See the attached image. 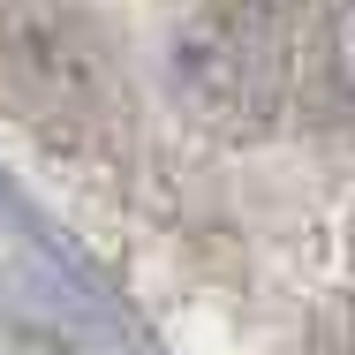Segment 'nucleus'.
Returning <instances> with one entry per match:
<instances>
[{
	"label": "nucleus",
	"mask_w": 355,
	"mask_h": 355,
	"mask_svg": "<svg viewBox=\"0 0 355 355\" xmlns=\"http://www.w3.org/2000/svg\"><path fill=\"white\" fill-rule=\"evenodd\" d=\"M325 91L340 114H355V0H340L325 23Z\"/></svg>",
	"instance_id": "1"
},
{
	"label": "nucleus",
	"mask_w": 355,
	"mask_h": 355,
	"mask_svg": "<svg viewBox=\"0 0 355 355\" xmlns=\"http://www.w3.org/2000/svg\"><path fill=\"white\" fill-rule=\"evenodd\" d=\"M287 8L302 0H189V15H265V23H280Z\"/></svg>",
	"instance_id": "2"
}]
</instances>
